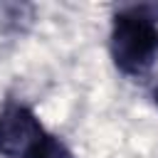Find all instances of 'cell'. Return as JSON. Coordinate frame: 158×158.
Instances as JSON below:
<instances>
[{"label": "cell", "instance_id": "1", "mask_svg": "<svg viewBox=\"0 0 158 158\" xmlns=\"http://www.w3.org/2000/svg\"><path fill=\"white\" fill-rule=\"evenodd\" d=\"M111 57L126 74H146L158 59V7L118 10L111 25Z\"/></svg>", "mask_w": 158, "mask_h": 158}, {"label": "cell", "instance_id": "2", "mask_svg": "<svg viewBox=\"0 0 158 158\" xmlns=\"http://www.w3.org/2000/svg\"><path fill=\"white\" fill-rule=\"evenodd\" d=\"M40 118L20 104H7L0 111V156L2 158H27L35 146L44 138Z\"/></svg>", "mask_w": 158, "mask_h": 158}, {"label": "cell", "instance_id": "4", "mask_svg": "<svg viewBox=\"0 0 158 158\" xmlns=\"http://www.w3.org/2000/svg\"><path fill=\"white\" fill-rule=\"evenodd\" d=\"M156 104H158V89H156Z\"/></svg>", "mask_w": 158, "mask_h": 158}, {"label": "cell", "instance_id": "3", "mask_svg": "<svg viewBox=\"0 0 158 158\" xmlns=\"http://www.w3.org/2000/svg\"><path fill=\"white\" fill-rule=\"evenodd\" d=\"M27 158H74V156H72V151H69L57 136L44 133V138L35 146V151H32Z\"/></svg>", "mask_w": 158, "mask_h": 158}]
</instances>
